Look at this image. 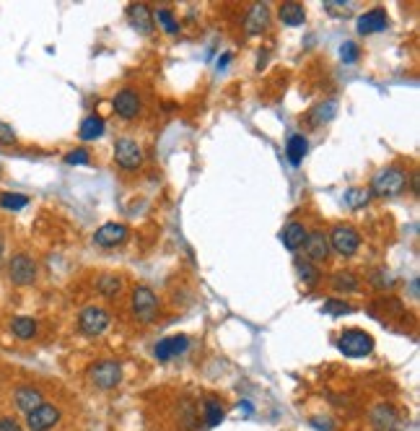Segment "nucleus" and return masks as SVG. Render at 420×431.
<instances>
[{"mask_svg": "<svg viewBox=\"0 0 420 431\" xmlns=\"http://www.w3.org/2000/svg\"><path fill=\"white\" fill-rule=\"evenodd\" d=\"M122 288H125V278H122L120 273H112V270H107V273L96 275V291H99L101 296H107V299H117V296L122 294Z\"/></svg>", "mask_w": 420, "mask_h": 431, "instance_id": "nucleus-16", "label": "nucleus"}, {"mask_svg": "<svg viewBox=\"0 0 420 431\" xmlns=\"http://www.w3.org/2000/svg\"><path fill=\"white\" fill-rule=\"evenodd\" d=\"M337 348H340L345 356H350V359H361V356H369V353L374 351V338H371L366 330L353 328V330L340 333Z\"/></svg>", "mask_w": 420, "mask_h": 431, "instance_id": "nucleus-4", "label": "nucleus"}, {"mask_svg": "<svg viewBox=\"0 0 420 431\" xmlns=\"http://www.w3.org/2000/svg\"><path fill=\"white\" fill-rule=\"evenodd\" d=\"M130 315L140 325L153 323L158 317V296L148 286H135L130 294Z\"/></svg>", "mask_w": 420, "mask_h": 431, "instance_id": "nucleus-2", "label": "nucleus"}, {"mask_svg": "<svg viewBox=\"0 0 420 431\" xmlns=\"http://www.w3.org/2000/svg\"><path fill=\"white\" fill-rule=\"evenodd\" d=\"M296 270H299L301 280H304L307 286H314V283L319 280V270H317V265L309 263V260H299V263H296Z\"/></svg>", "mask_w": 420, "mask_h": 431, "instance_id": "nucleus-29", "label": "nucleus"}, {"mask_svg": "<svg viewBox=\"0 0 420 431\" xmlns=\"http://www.w3.org/2000/svg\"><path fill=\"white\" fill-rule=\"evenodd\" d=\"M112 107L122 120H135V117L143 112V99L135 88H122V91L114 93Z\"/></svg>", "mask_w": 420, "mask_h": 431, "instance_id": "nucleus-10", "label": "nucleus"}, {"mask_svg": "<svg viewBox=\"0 0 420 431\" xmlns=\"http://www.w3.org/2000/svg\"><path fill=\"white\" fill-rule=\"evenodd\" d=\"M304 258L314 265L329 258V239L324 231H309L307 242H304Z\"/></svg>", "mask_w": 420, "mask_h": 431, "instance_id": "nucleus-11", "label": "nucleus"}, {"mask_svg": "<svg viewBox=\"0 0 420 431\" xmlns=\"http://www.w3.org/2000/svg\"><path fill=\"white\" fill-rule=\"evenodd\" d=\"M369 201H371V193L366 187H353V190H348V195H345V203H348L350 208H364Z\"/></svg>", "mask_w": 420, "mask_h": 431, "instance_id": "nucleus-30", "label": "nucleus"}, {"mask_svg": "<svg viewBox=\"0 0 420 431\" xmlns=\"http://www.w3.org/2000/svg\"><path fill=\"white\" fill-rule=\"evenodd\" d=\"M128 19L140 34H150V29H153V14H150V8L145 3H133L128 8Z\"/></svg>", "mask_w": 420, "mask_h": 431, "instance_id": "nucleus-17", "label": "nucleus"}, {"mask_svg": "<svg viewBox=\"0 0 420 431\" xmlns=\"http://www.w3.org/2000/svg\"><path fill=\"white\" fill-rule=\"evenodd\" d=\"M3 252H6V237H3V231H0V258H3Z\"/></svg>", "mask_w": 420, "mask_h": 431, "instance_id": "nucleus-38", "label": "nucleus"}, {"mask_svg": "<svg viewBox=\"0 0 420 431\" xmlns=\"http://www.w3.org/2000/svg\"><path fill=\"white\" fill-rule=\"evenodd\" d=\"M65 161H68V164H88V151H86V148L71 151L68 156H65Z\"/></svg>", "mask_w": 420, "mask_h": 431, "instance_id": "nucleus-35", "label": "nucleus"}, {"mask_svg": "<svg viewBox=\"0 0 420 431\" xmlns=\"http://www.w3.org/2000/svg\"><path fill=\"white\" fill-rule=\"evenodd\" d=\"M0 431H24L21 426L16 424L14 418H8V416H0Z\"/></svg>", "mask_w": 420, "mask_h": 431, "instance_id": "nucleus-37", "label": "nucleus"}, {"mask_svg": "<svg viewBox=\"0 0 420 431\" xmlns=\"http://www.w3.org/2000/svg\"><path fill=\"white\" fill-rule=\"evenodd\" d=\"M187 345H190L187 335H171V338L158 340V343H156L158 361H169V359H174V356H179V353H185Z\"/></svg>", "mask_w": 420, "mask_h": 431, "instance_id": "nucleus-18", "label": "nucleus"}, {"mask_svg": "<svg viewBox=\"0 0 420 431\" xmlns=\"http://www.w3.org/2000/svg\"><path fill=\"white\" fill-rule=\"evenodd\" d=\"M88 380H91V385L96 390H114L122 382V367L112 359L96 361L88 369Z\"/></svg>", "mask_w": 420, "mask_h": 431, "instance_id": "nucleus-7", "label": "nucleus"}, {"mask_svg": "<svg viewBox=\"0 0 420 431\" xmlns=\"http://www.w3.org/2000/svg\"><path fill=\"white\" fill-rule=\"evenodd\" d=\"M223 416H226V410H223L221 400H215V397H205L203 400V426H208V429H213V426H218L223 421Z\"/></svg>", "mask_w": 420, "mask_h": 431, "instance_id": "nucleus-22", "label": "nucleus"}, {"mask_svg": "<svg viewBox=\"0 0 420 431\" xmlns=\"http://www.w3.org/2000/svg\"><path fill=\"white\" fill-rule=\"evenodd\" d=\"M332 288H335V291H356L358 278L350 273V270H337V273L332 275Z\"/></svg>", "mask_w": 420, "mask_h": 431, "instance_id": "nucleus-28", "label": "nucleus"}, {"mask_svg": "<svg viewBox=\"0 0 420 431\" xmlns=\"http://www.w3.org/2000/svg\"><path fill=\"white\" fill-rule=\"evenodd\" d=\"M278 16L280 21L288 24V26H301V24L307 21V11H304L301 3H283L278 8Z\"/></svg>", "mask_w": 420, "mask_h": 431, "instance_id": "nucleus-23", "label": "nucleus"}, {"mask_svg": "<svg viewBox=\"0 0 420 431\" xmlns=\"http://www.w3.org/2000/svg\"><path fill=\"white\" fill-rule=\"evenodd\" d=\"M60 408L52 402H42L39 408H34L31 413H26V426L31 431H50L60 424Z\"/></svg>", "mask_w": 420, "mask_h": 431, "instance_id": "nucleus-9", "label": "nucleus"}, {"mask_svg": "<svg viewBox=\"0 0 420 431\" xmlns=\"http://www.w3.org/2000/svg\"><path fill=\"white\" fill-rule=\"evenodd\" d=\"M307 148H309L307 138H304V136H291V138H288V148H285V153H288V161L299 166L301 161H304V156H307Z\"/></svg>", "mask_w": 420, "mask_h": 431, "instance_id": "nucleus-26", "label": "nucleus"}, {"mask_svg": "<svg viewBox=\"0 0 420 431\" xmlns=\"http://www.w3.org/2000/svg\"><path fill=\"white\" fill-rule=\"evenodd\" d=\"M11 333H14L19 340H31L36 335V323L31 317H14L11 320Z\"/></svg>", "mask_w": 420, "mask_h": 431, "instance_id": "nucleus-25", "label": "nucleus"}, {"mask_svg": "<svg viewBox=\"0 0 420 431\" xmlns=\"http://www.w3.org/2000/svg\"><path fill=\"white\" fill-rule=\"evenodd\" d=\"M407 180H410V177H407L405 169H399V166H384V169L374 177L369 193L379 195V198H397V195L405 193Z\"/></svg>", "mask_w": 420, "mask_h": 431, "instance_id": "nucleus-1", "label": "nucleus"}, {"mask_svg": "<svg viewBox=\"0 0 420 431\" xmlns=\"http://www.w3.org/2000/svg\"><path fill=\"white\" fill-rule=\"evenodd\" d=\"M335 115V101H322V104H317V107L312 109V115H309V120H312L314 128H319L322 123H327L329 117Z\"/></svg>", "mask_w": 420, "mask_h": 431, "instance_id": "nucleus-27", "label": "nucleus"}, {"mask_svg": "<svg viewBox=\"0 0 420 431\" xmlns=\"http://www.w3.org/2000/svg\"><path fill=\"white\" fill-rule=\"evenodd\" d=\"M128 239V226L125 223H104L96 234H93V242L99 247H117Z\"/></svg>", "mask_w": 420, "mask_h": 431, "instance_id": "nucleus-12", "label": "nucleus"}, {"mask_svg": "<svg viewBox=\"0 0 420 431\" xmlns=\"http://www.w3.org/2000/svg\"><path fill=\"white\" fill-rule=\"evenodd\" d=\"M340 55H342V60H348V63H353V60L358 58V50H356V44H353V42H345V44H342Z\"/></svg>", "mask_w": 420, "mask_h": 431, "instance_id": "nucleus-36", "label": "nucleus"}, {"mask_svg": "<svg viewBox=\"0 0 420 431\" xmlns=\"http://www.w3.org/2000/svg\"><path fill=\"white\" fill-rule=\"evenodd\" d=\"M14 402L21 413H31V410L39 408V405L44 402V395H42V390L31 387V385H24V387H16Z\"/></svg>", "mask_w": 420, "mask_h": 431, "instance_id": "nucleus-14", "label": "nucleus"}, {"mask_svg": "<svg viewBox=\"0 0 420 431\" xmlns=\"http://www.w3.org/2000/svg\"><path fill=\"white\" fill-rule=\"evenodd\" d=\"M358 247H361V237H358V231L350 223L332 226V231H329V250H335L342 258H350V255L358 252Z\"/></svg>", "mask_w": 420, "mask_h": 431, "instance_id": "nucleus-6", "label": "nucleus"}, {"mask_svg": "<svg viewBox=\"0 0 420 431\" xmlns=\"http://www.w3.org/2000/svg\"><path fill=\"white\" fill-rule=\"evenodd\" d=\"M16 141H19V138H16L14 128H11V125H8V123H3V120H0V143L16 146Z\"/></svg>", "mask_w": 420, "mask_h": 431, "instance_id": "nucleus-34", "label": "nucleus"}, {"mask_svg": "<svg viewBox=\"0 0 420 431\" xmlns=\"http://www.w3.org/2000/svg\"><path fill=\"white\" fill-rule=\"evenodd\" d=\"M109 320H112L109 309L99 307V304H91V307L81 309L78 330L83 333V335H88V338H96V335H101V333L109 328Z\"/></svg>", "mask_w": 420, "mask_h": 431, "instance_id": "nucleus-5", "label": "nucleus"}, {"mask_svg": "<svg viewBox=\"0 0 420 431\" xmlns=\"http://www.w3.org/2000/svg\"><path fill=\"white\" fill-rule=\"evenodd\" d=\"M322 312L324 315H332V317H342V315H350L353 312V307L345 302H335V299H329V302L322 304Z\"/></svg>", "mask_w": 420, "mask_h": 431, "instance_id": "nucleus-33", "label": "nucleus"}, {"mask_svg": "<svg viewBox=\"0 0 420 431\" xmlns=\"http://www.w3.org/2000/svg\"><path fill=\"white\" fill-rule=\"evenodd\" d=\"M267 24H270L267 6L257 3V6L250 8V14H247V19H244V31H247V34H262V31L267 29Z\"/></svg>", "mask_w": 420, "mask_h": 431, "instance_id": "nucleus-15", "label": "nucleus"}, {"mask_svg": "<svg viewBox=\"0 0 420 431\" xmlns=\"http://www.w3.org/2000/svg\"><path fill=\"white\" fill-rule=\"evenodd\" d=\"M114 161L125 172H138L143 166V146L138 143L135 138H117L114 143Z\"/></svg>", "mask_w": 420, "mask_h": 431, "instance_id": "nucleus-3", "label": "nucleus"}, {"mask_svg": "<svg viewBox=\"0 0 420 431\" xmlns=\"http://www.w3.org/2000/svg\"><path fill=\"white\" fill-rule=\"evenodd\" d=\"M307 234H309V229L304 226L301 221H291L288 226L283 229V245L288 247V250H301L304 247V242H307Z\"/></svg>", "mask_w": 420, "mask_h": 431, "instance_id": "nucleus-21", "label": "nucleus"}, {"mask_svg": "<svg viewBox=\"0 0 420 431\" xmlns=\"http://www.w3.org/2000/svg\"><path fill=\"white\" fill-rule=\"evenodd\" d=\"M371 424L377 426L379 431H394L399 424V418H397V410L392 408V405H377V408L371 410Z\"/></svg>", "mask_w": 420, "mask_h": 431, "instance_id": "nucleus-19", "label": "nucleus"}, {"mask_svg": "<svg viewBox=\"0 0 420 431\" xmlns=\"http://www.w3.org/2000/svg\"><path fill=\"white\" fill-rule=\"evenodd\" d=\"M389 26V16L384 8H371L358 19V31L361 34H374V31H384Z\"/></svg>", "mask_w": 420, "mask_h": 431, "instance_id": "nucleus-13", "label": "nucleus"}, {"mask_svg": "<svg viewBox=\"0 0 420 431\" xmlns=\"http://www.w3.org/2000/svg\"><path fill=\"white\" fill-rule=\"evenodd\" d=\"M81 141H96V138L104 136V120L99 115H88L81 123V130H78Z\"/></svg>", "mask_w": 420, "mask_h": 431, "instance_id": "nucleus-24", "label": "nucleus"}, {"mask_svg": "<svg viewBox=\"0 0 420 431\" xmlns=\"http://www.w3.org/2000/svg\"><path fill=\"white\" fill-rule=\"evenodd\" d=\"M153 19H156V21L164 26V31H169V34H177L179 31V24H177V19H174V14H171L169 8H158L156 14H153Z\"/></svg>", "mask_w": 420, "mask_h": 431, "instance_id": "nucleus-32", "label": "nucleus"}, {"mask_svg": "<svg viewBox=\"0 0 420 431\" xmlns=\"http://www.w3.org/2000/svg\"><path fill=\"white\" fill-rule=\"evenodd\" d=\"M179 426L185 431H195L200 426V410L193 397H182L179 400Z\"/></svg>", "mask_w": 420, "mask_h": 431, "instance_id": "nucleus-20", "label": "nucleus"}, {"mask_svg": "<svg viewBox=\"0 0 420 431\" xmlns=\"http://www.w3.org/2000/svg\"><path fill=\"white\" fill-rule=\"evenodd\" d=\"M24 206H29L26 195H16V193H3L0 195V208L6 211H21Z\"/></svg>", "mask_w": 420, "mask_h": 431, "instance_id": "nucleus-31", "label": "nucleus"}, {"mask_svg": "<svg viewBox=\"0 0 420 431\" xmlns=\"http://www.w3.org/2000/svg\"><path fill=\"white\" fill-rule=\"evenodd\" d=\"M8 278H11V283H16V286H29V283H34L36 263L29 258L26 252H19V255H14L11 263H8Z\"/></svg>", "mask_w": 420, "mask_h": 431, "instance_id": "nucleus-8", "label": "nucleus"}]
</instances>
